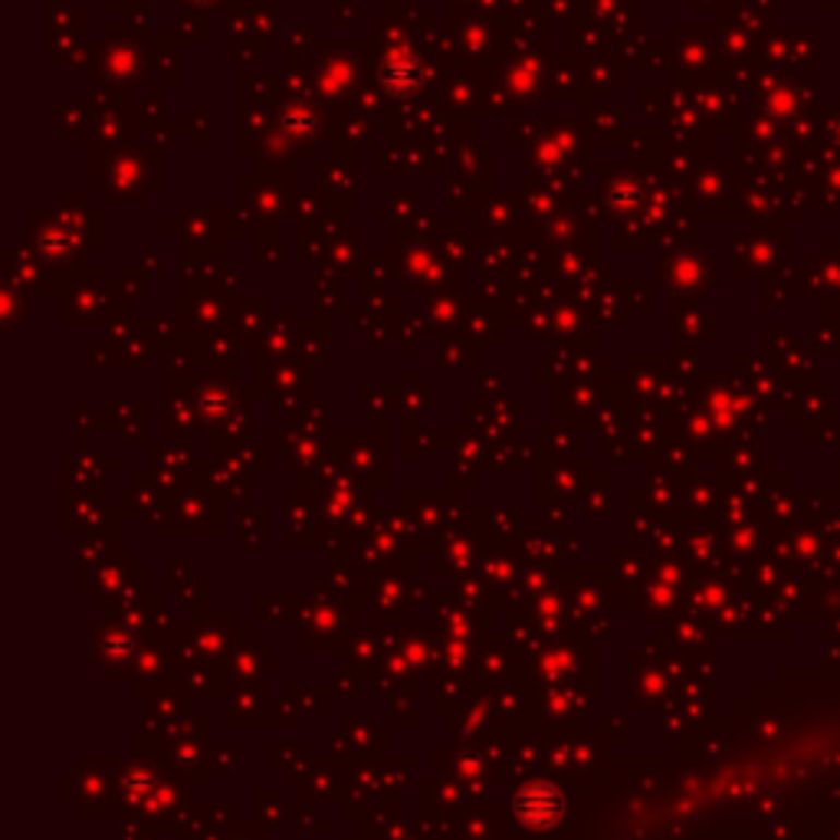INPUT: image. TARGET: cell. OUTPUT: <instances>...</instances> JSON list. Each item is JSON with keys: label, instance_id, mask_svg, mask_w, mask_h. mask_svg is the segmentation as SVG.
Listing matches in <instances>:
<instances>
[{"label": "cell", "instance_id": "1", "mask_svg": "<svg viewBox=\"0 0 840 840\" xmlns=\"http://www.w3.org/2000/svg\"><path fill=\"white\" fill-rule=\"evenodd\" d=\"M384 80H387V89H391V93H400V96H404V93H410V89L417 86L420 70H417V63H413V60L397 57V60H391V63H387Z\"/></svg>", "mask_w": 840, "mask_h": 840}, {"label": "cell", "instance_id": "2", "mask_svg": "<svg viewBox=\"0 0 840 840\" xmlns=\"http://www.w3.org/2000/svg\"><path fill=\"white\" fill-rule=\"evenodd\" d=\"M197 4H207V0H197Z\"/></svg>", "mask_w": 840, "mask_h": 840}]
</instances>
